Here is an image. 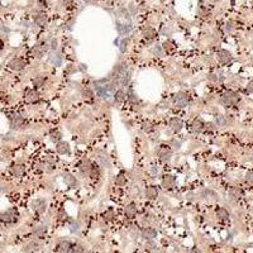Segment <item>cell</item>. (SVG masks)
<instances>
[{
	"label": "cell",
	"instance_id": "cell-1",
	"mask_svg": "<svg viewBox=\"0 0 253 253\" xmlns=\"http://www.w3.org/2000/svg\"><path fill=\"white\" fill-rule=\"evenodd\" d=\"M239 101V95L233 93V91H227L223 95V103L225 105H235Z\"/></svg>",
	"mask_w": 253,
	"mask_h": 253
},
{
	"label": "cell",
	"instance_id": "cell-2",
	"mask_svg": "<svg viewBox=\"0 0 253 253\" xmlns=\"http://www.w3.org/2000/svg\"><path fill=\"white\" fill-rule=\"evenodd\" d=\"M174 103L177 108H185L189 103V96L185 93H179L174 96Z\"/></svg>",
	"mask_w": 253,
	"mask_h": 253
},
{
	"label": "cell",
	"instance_id": "cell-3",
	"mask_svg": "<svg viewBox=\"0 0 253 253\" xmlns=\"http://www.w3.org/2000/svg\"><path fill=\"white\" fill-rule=\"evenodd\" d=\"M9 125L11 129H19L24 125V119L19 114H14L9 118Z\"/></svg>",
	"mask_w": 253,
	"mask_h": 253
},
{
	"label": "cell",
	"instance_id": "cell-4",
	"mask_svg": "<svg viewBox=\"0 0 253 253\" xmlns=\"http://www.w3.org/2000/svg\"><path fill=\"white\" fill-rule=\"evenodd\" d=\"M32 206H33V210L36 213H44L46 209H47V202H46L44 199H37V200H34L32 202Z\"/></svg>",
	"mask_w": 253,
	"mask_h": 253
},
{
	"label": "cell",
	"instance_id": "cell-5",
	"mask_svg": "<svg viewBox=\"0 0 253 253\" xmlns=\"http://www.w3.org/2000/svg\"><path fill=\"white\" fill-rule=\"evenodd\" d=\"M24 66H25V62L22 58H13L9 62V67L13 71H20L24 68Z\"/></svg>",
	"mask_w": 253,
	"mask_h": 253
},
{
	"label": "cell",
	"instance_id": "cell-6",
	"mask_svg": "<svg viewBox=\"0 0 253 253\" xmlns=\"http://www.w3.org/2000/svg\"><path fill=\"white\" fill-rule=\"evenodd\" d=\"M24 99L29 103H36V101L39 100V94L33 89H28L24 93Z\"/></svg>",
	"mask_w": 253,
	"mask_h": 253
},
{
	"label": "cell",
	"instance_id": "cell-7",
	"mask_svg": "<svg viewBox=\"0 0 253 253\" xmlns=\"http://www.w3.org/2000/svg\"><path fill=\"white\" fill-rule=\"evenodd\" d=\"M56 151L60 153V155H66V153L70 152V144L65 141H61L56 144Z\"/></svg>",
	"mask_w": 253,
	"mask_h": 253
},
{
	"label": "cell",
	"instance_id": "cell-8",
	"mask_svg": "<svg viewBox=\"0 0 253 253\" xmlns=\"http://www.w3.org/2000/svg\"><path fill=\"white\" fill-rule=\"evenodd\" d=\"M142 237L147 240H152L157 237V232L153 228H143V231H142Z\"/></svg>",
	"mask_w": 253,
	"mask_h": 253
},
{
	"label": "cell",
	"instance_id": "cell-9",
	"mask_svg": "<svg viewBox=\"0 0 253 253\" xmlns=\"http://www.w3.org/2000/svg\"><path fill=\"white\" fill-rule=\"evenodd\" d=\"M47 15L43 14V13H38V14H34V23L38 25V27H44L47 24Z\"/></svg>",
	"mask_w": 253,
	"mask_h": 253
},
{
	"label": "cell",
	"instance_id": "cell-10",
	"mask_svg": "<svg viewBox=\"0 0 253 253\" xmlns=\"http://www.w3.org/2000/svg\"><path fill=\"white\" fill-rule=\"evenodd\" d=\"M218 58H219V61H220L221 63H229L233 60V57L231 55V52L223 49V51H220L219 53H218Z\"/></svg>",
	"mask_w": 253,
	"mask_h": 253
},
{
	"label": "cell",
	"instance_id": "cell-11",
	"mask_svg": "<svg viewBox=\"0 0 253 253\" xmlns=\"http://www.w3.org/2000/svg\"><path fill=\"white\" fill-rule=\"evenodd\" d=\"M171 155H172L171 151L167 147H164V145H162V147L158 149V156L162 161H168L171 158Z\"/></svg>",
	"mask_w": 253,
	"mask_h": 253
},
{
	"label": "cell",
	"instance_id": "cell-12",
	"mask_svg": "<svg viewBox=\"0 0 253 253\" xmlns=\"http://www.w3.org/2000/svg\"><path fill=\"white\" fill-rule=\"evenodd\" d=\"M182 126H183V124H182V122L180 120V119H177V118H175V119H171V122H170V128L174 130L175 133L181 132Z\"/></svg>",
	"mask_w": 253,
	"mask_h": 253
},
{
	"label": "cell",
	"instance_id": "cell-13",
	"mask_svg": "<svg viewBox=\"0 0 253 253\" xmlns=\"http://www.w3.org/2000/svg\"><path fill=\"white\" fill-rule=\"evenodd\" d=\"M1 220L5 221V223H11V221L15 220V213L14 210H6L1 214Z\"/></svg>",
	"mask_w": 253,
	"mask_h": 253
},
{
	"label": "cell",
	"instance_id": "cell-14",
	"mask_svg": "<svg viewBox=\"0 0 253 253\" xmlns=\"http://www.w3.org/2000/svg\"><path fill=\"white\" fill-rule=\"evenodd\" d=\"M117 30L120 36H126L130 32V25L129 24H123L120 22H117Z\"/></svg>",
	"mask_w": 253,
	"mask_h": 253
},
{
	"label": "cell",
	"instance_id": "cell-15",
	"mask_svg": "<svg viewBox=\"0 0 253 253\" xmlns=\"http://www.w3.org/2000/svg\"><path fill=\"white\" fill-rule=\"evenodd\" d=\"M124 214H125L126 218H129V219L134 218V216H136V214H137V208H136V205H134V204L126 205L125 209H124Z\"/></svg>",
	"mask_w": 253,
	"mask_h": 253
},
{
	"label": "cell",
	"instance_id": "cell-16",
	"mask_svg": "<svg viewBox=\"0 0 253 253\" xmlns=\"http://www.w3.org/2000/svg\"><path fill=\"white\" fill-rule=\"evenodd\" d=\"M191 129H193V132H195V133H200L205 129V124L202 123L200 119H195L193 122V124H191Z\"/></svg>",
	"mask_w": 253,
	"mask_h": 253
},
{
	"label": "cell",
	"instance_id": "cell-17",
	"mask_svg": "<svg viewBox=\"0 0 253 253\" xmlns=\"http://www.w3.org/2000/svg\"><path fill=\"white\" fill-rule=\"evenodd\" d=\"M162 186L164 187V189H171V187L175 186V177L174 176H164V177L162 179Z\"/></svg>",
	"mask_w": 253,
	"mask_h": 253
},
{
	"label": "cell",
	"instance_id": "cell-18",
	"mask_svg": "<svg viewBox=\"0 0 253 253\" xmlns=\"http://www.w3.org/2000/svg\"><path fill=\"white\" fill-rule=\"evenodd\" d=\"M63 181L66 182V185H68L70 187H76L77 186V180L70 174H65L63 175Z\"/></svg>",
	"mask_w": 253,
	"mask_h": 253
},
{
	"label": "cell",
	"instance_id": "cell-19",
	"mask_svg": "<svg viewBox=\"0 0 253 253\" xmlns=\"http://www.w3.org/2000/svg\"><path fill=\"white\" fill-rule=\"evenodd\" d=\"M72 247H74V246H71L70 242H67V240H63V242H61V243L58 244V251H60L61 253H71Z\"/></svg>",
	"mask_w": 253,
	"mask_h": 253
},
{
	"label": "cell",
	"instance_id": "cell-20",
	"mask_svg": "<svg viewBox=\"0 0 253 253\" xmlns=\"http://www.w3.org/2000/svg\"><path fill=\"white\" fill-rule=\"evenodd\" d=\"M145 196H147L149 200H155V199L158 196V191H157L156 186H149L145 190Z\"/></svg>",
	"mask_w": 253,
	"mask_h": 253
},
{
	"label": "cell",
	"instance_id": "cell-21",
	"mask_svg": "<svg viewBox=\"0 0 253 253\" xmlns=\"http://www.w3.org/2000/svg\"><path fill=\"white\" fill-rule=\"evenodd\" d=\"M44 46L43 44H37L36 47H33V49H32V55H33V57H42L43 56V53H44Z\"/></svg>",
	"mask_w": 253,
	"mask_h": 253
},
{
	"label": "cell",
	"instance_id": "cell-22",
	"mask_svg": "<svg viewBox=\"0 0 253 253\" xmlns=\"http://www.w3.org/2000/svg\"><path fill=\"white\" fill-rule=\"evenodd\" d=\"M229 196H231L233 200H239L240 196H242V191H240L238 187H232L229 190Z\"/></svg>",
	"mask_w": 253,
	"mask_h": 253
},
{
	"label": "cell",
	"instance_id": "cell-23",
	"mask_svg": "<svg viewBox=\"0 0 253 253\" xmlns=\"http://www.w3.org/2000/svg\"><path fill=\"white\" fill-rule=\"evenodd\" d=\"M91 167H93V164H91V162L89 160H84L81 164H80V170H81V172H90Z\"/></svg>",
	"mask_w": 253,
	"mask_h": 253
},
{
	"label": "cell",
	"instance_id": "cell-24",
	"mask_svg": "<svg viewBox=\"0 0 253 253\" xmlns=\"http://www.w3.org/2000/svg\"><path fill=\"white\" fill-rule=\"evenodd\" d=\"M23 172H24V168L20 164H13L11 166V174L15 175V176H20L23 175Z\"/></svg>",
	"mask_w": 253,
	"mask_h": 253
},
{
	"label": "cell",
	"instance_id": "cell-25",
	"mask_svg": "<svg viewBox=\"0 0 253 253\" xmlns=\"http://www.w3.org/2000/svg\"><path fill=\"white\" fill-rule=\"evenodd\" d=\"M216 215H218V218H220V219L225 220V219H228V218H229V213H228V210H227V209L220 208V209H218Z\"/></svg>",
	"mask_w": 253,
	"mask_h": 253
},
{
	"label": "cell",
	"instance_id": "cell-26",
	"mask_svg": "<svg viewBox=\"0 0 253 253\" xmlns=\"http://www.w3.org/2000/svg\"><path fill=\"white\" fill-rule=\"evenodd\" d=\"M114 99H115L117 103H123L125 100V94L123 90H118L115 94H114Z\"/></svg>",
	"mask_w": 253,
	"mask_h": 253
},
{
	"label": "cell",
	"instance_id": "cell-27",
	"mask_svg": "<svg viewBox=\"0 0 253 253\" xmlns=\"http://www.w3.org/2000/svg\"><path fill=\"white\" fill-rule=\"evenodd\" d=\"M90 176L91 179H98L99 176H100V168H99V166H95V164H93V167H91L90 170Z\"/></svg>",
	"mask_w": 253,
	"mask_h": 253
},
{
	"label": "cell",
	"instance_id": "cell-28",
	"mask_svg": "<svg viewBox=\"0 0 253 253\" xmlns=\"http://www.w3.org/2000/svg\"><path fill=\"white\" fill-rule=\"evenodd\" d=\"M46 233H47V227H44V225H39L34 229V234L37 237H43Z\"/></svg>",
	"mask_w": 253,
	"mask_h": 253
},
{
	"label": "cell",
	"instance_id": "cell-29",
	"mask_svg": "<svg viewBox=\"0 0 253 253\" xmlns=\"http://www.w3.org/2000/svg\"><path fill=\"white\" fill-rule=\"evenodd\" d=\"M129 81H130V72L128 71V72H125V74H123L122 75V77H120V84L123 86H126L129 84Z\"/></svg>",
	"mask_w": 253,
	"mask_h": 253
},
{
	"label": "cell",
	"instance_id": "cell-30",
	"mask_svg": "<svg viewBox=\"0 0 253 253\" xmlns=\"http://www.w3.org/2000/svg\"><path fill=\"white\" fill-rule=\"evenodd\" d=\"M51 62L55 65V66H60V65L62 63V57H61L60 55H53L51 57Z\"/></svg>",
	"mask_w": 253,
	"mask_h": 253
},
{
	"label": "cell",
	"instance_id": "cell-31",
	"mask_svg": "<svg viewBox=\"0 0 253 253\" xmlns=\"http://www.w3.org/2000/svg\"><path fill=\"white\" fill-rule=\"evenodd\" d=\"M227 124H228V119L225 117H223V115H218L216 117V125L224 126V125H227Z\"/></svg>",
	"mask_w": 253,
	"mask_h": 253
},
{
	"label": "cell",
	"instance_id": "cell-32",
	"mask_svg": "<svg viewBox=\"0 0 253 253\" xmlns=\"http://www.w3.org/2000/svg\"><path fill=\"white\" fill-rule=\"evenodd\" d=\"M155 30H153L152 28H147V29H144V32H143V36H144V38H147V39H151V38H153L155 37Z\"/></svg>",
	"mask_w": 253,
	"mask_h": 253
},
{
	"label": "cell",
	"instance_id": "cell-33",
	"mask_svg": "<svg viewBox=\"0 0 253 253\" xmlns=\"http://www.w3.org/2000/svg\"><path fill=\"white\" fill-rule=\"evenodd\" d=\"M61 139H62V134H61L60 132H53L52 134H51V141L52 142H61Z\"/></svg>",
	"mask_w": 253,
	"mask_h": 253
},
{
	"label": "cell",
	"instance_id": "cell-34",
	"mask_svg": "<svg viewBox=\"0 0 253 253\" xmlns=\"http://www.w3.org/2000/svg\"><path fill=\"white\" fill-rule=\"evenodd\" d=\"M82 96L86 99H93L94 98V91L91 89H84L82 90Z\"/></svg>",
	"mask_w": 253,
	"mask_h": 253
},
{
	"label": "cell",
	"instance_id": "cell-35",
	"mask_svg": "<svg viewBox=\"0 0 253 253\" xmlns=\"http://www.w3.org/2000/svg\"><path fill=\"white\" fill-rule=\"evenodd\" d=\"M43 84H44V77H36V79L33 80V85L36 86V87L43 86Z\"/></svg>",
	"mask_w": 253,
	"mask_h": 253
},
{
	"label": "cell",
	"instance_id": "cell-36",
	"mask_svg": "<svg viewBox=\"0 0 253 253\" xmlns=\"http://www.w3.org/2000/svg\"><path fill=\"white\" fill-rule=\"evenodd\" d=\"M125 181H126V179H125V176L124 175H119L118 177L115 179V183L118 186H123L124 183H125Z\"/></svg>",
	"mask_w": 253,
	"mask_h": 253
},
{
	"label": "cell",
	"instance_id": "cell-37",
	"mask_svg": "<svg viewBox=\"0 0 253 253\" xmlns=\"http://www.w3.org/2000/svg\"><path fill=\"white\" fill-rule=\"evenodd\" d=\"M84 252H85V249H84V247L80 246V244H75L71 249V253H84Z\"/></svg>",
	"mask_w": 253,
	"mask_h": 253
},
{
	"label": "cell",
	"instance_id": "cell-38",
	"mask_svg": "<svg viewBox=\"0 0 253 253\" xmlns=\"http://www.w3.org/2000/svg\"><path fill=\"white\" fill-rule=\"evenodd\" d=\"M79 229H80V224L77 223V221H72L71 225H70V232L71 233H76V232H79Z\"/></svg>",
	"mask_w": 253,
	"mask_h": 253
},
{
	"label": "cell",
	"instance_id": "cell-39",
	"mask_svg": "<svg viewBox=\"0 0 253 253\" xmlns=\"http://www.w3.org/2000/svg\"><path fill=\"white\" fill-rule=\"evenodd\" d=\"M37 247H38V244H37L36 242H30L29 244H27L25 252H32V251H34V249H37Z\"/></svg>",
	"mask_w": 253,
	"mask_h": 253
},
{
	"label": "cell",
	"instance_id": "cell-40",
	"mask_svg": "<svg viewBox=\"0 0 253 253\" xmlns=\"http://www.w3.org/2000/svg\"><path fill=\"white\" fill-rule=\"evenodd\" d=\"M142 129H143L144 132H151V130H153V125L149 123V122H144V123L142 124Z\"/></svg>",
	"mask_w": 253,
	"mask_h": 253
},
{
	"label": "cell",
	"instance_id": "cell-41",
	"mask_svg": "<svg viewBox=\"0 0 253 253\" xmlns=\"http://www.w3.org/2000/svg\"><path fill=\"white\" fill-rule=\"evenodd\" d=\"M128 44H129V41H128V39H124V41L120 43V51H122V52H125L126 48H128Z\"/></svg>",
	"mask_w": 253,
	"mask_h": 253
},
{
	"label": "cell",
	"instance_id": "cell-42",
	"mask_svg": "<svg viewBox=\"0 0 253 253\" xmlns=\"http://www.w3.org/2000/svg\"><path fill=\"white\" fill-rule=\"evenodd\" d=\"M246 181L249 183V185H253V172H248L246 175Z\"/></svg>",
	"mask_w": 253,
	"mask_h": 253
},
{
	"label": "cell",
	"instance_id": "cell-43",
	"mask_svg": "<svg viewBox=\"0 0 253 253\" xmlns=\"http://www.w3.org/2000/svg\"><path fill=\"white\" fill-rule=\"evenodd\" d=\"M205 130H206V132H213V130H215V124H214V123L205 124Z\"/></svg>",
	"mask_w": 253,
	"mask_h": 253
},
{
	"label": "cell",
	"instance_id": "cell-44",
	"mask_svg": "<svg viewBox=\"0 0 253 253\" xmlns=\"http://www.w3.org/2000/svg\"><path fill=\"white\" fill-rule=\"evenodd\" d=\"M163 48L166 49V51H171V49H174V46H172L171 42H164V43H163Z\"/></svg>",
	"mask_w": 253,
	"mask_h": 253
},
{
	"label": "cell",
	"instance_id": "cell-45",
	"mask_svg": "<svg viewBox=\"0 0 253 253\" xmlns=\"http://www.w3.org/2000/svg\"><path fill=\"white\" fill-rule=\"evenodd\" d=\"M153 53L157 55V56H161V55H162V48H161L160 46H156V47L153 48Z\"/></svg>",
	"mask_w": 253,
	"mask_h": 253
},
{
	"label": "cell",
	"instance_id": "cell-46",
	"mask_svg": "<svg viewBox=\"0 0 253 253\" xmlns=\"http://www.w3.org/2000/svg\"><path fill=\"white\" fill-rule=\"evenodd\" d=\"M66 216H67L66 212H65L63 209H60V212H58V219H65Z\"/></svg>",
	"mask_w": 253,
	"mask_h": 253
},
{
	"label": "cell",
	"instance_id": "cell-47",
	"mask_svg": "<svg viewBox=\"0 0 253 253\" xmlns=\"http://www.w3.org/2000/svg\"><path fill=\"white\" fill-rule=\"evenodd\" d=\"M247 91H248V93H252V94H253V81H251L249 84H248V86H247Z\"/></svg>",
	"mask_w": 253,
	"mask_h": 253
},
{
	"label": "cell",
	"instance_id": "cell-48",
	"mask_svg": "<svg viewBox=\"0 0 253 253\" xmlns=\"http://www.w3.org/2000/svg\"><path fill=\"white\" fill-rule=\"evenodd\" d=\"M51 48L52 49H56L57 48V41L56 39H52L51 41Z\"/></svg>",
	"mask_w": 253,
	"mask_h": 253
},
{
	"label": "cell",
	"instance_id": "cell-49",
	"mask_svg": "<svg viewBox=\"0 0 253 253\" xmlns=\"http://www.w3.org/2000/svg\"><path fill=\"white\" fill-rule=\"evenodd\" d=\"M174 145H175V148H176V149H179V148H180V145H181V142H176V141H175V142H174Z\"/></svg>",
	"mask_w": 253,
	"mask_h": 253
},
{
	"label": "cell",
	"instance_id": "cell-50",
	"mask_svg": "<svg viewBox=\"0 0 253 253\" xmlns=\"http://www.w3.org/2000/svg\"><path fill=\"white\" fill-rule=\"evenodd\" d=\"M38 5H39L41 8H44V6H47V5H46V3H44V1H38Z\"/></svg>",
	"mask_w": 253,
	"mask_h": 253
},
{
	"label": "cell",
	"instance_id": "cell-51",
	"mask_svg": "<svg viewBox=\"0 0 253 253\" xmlns=\"http://www.w3.org/2000/svg\"><path fill=\"white\" fill-rule=\"evenodd\" d=\"M105 216H110V219H112V218H113V213H112V212L105 213Z\"/></svg>",
	"mask_w": 253,
	"mask_h": 253
},
{
	"label": "cell",
	"instance_id": "cell-52",
	"mask_svg": "<svg viewBox=\"0 0 253 253\" xmlns=\"http://www.w3.org/2000/svg\"><path fill=\"white\" fill-rule=\"evenodd\" d=\"M80 70H81V71L85 70V65H80Z\"/></svg>",
	"mask_w": 253,
	"mask_h": 253
},
{
	"label": "cell",
	"instance_id": "cell-53",
	"mask_svg": "<svg viewBox=\"0 0 253 253\" xmlns=\"http://www.w3.org/2000/svg\"><path fill=\"white\" fill-rule=\"evenodd\" d=\"M193 253H199V251H196V249H194V251H193Z\"/></svg>",
	"mask_w": 253,
	"mask_h": 253
},
{
	"label": "cell",
	"instance_id": "cell-54",
	"mask_svg": "<svg viewBox=\"0 0 253 253\" xmlns=\"http://www.w3.org/2000/svg\"><path fill=\"white\" fill-rule=\"evenodd\" d=\"M87 253H94V252H93V251H89V252H87Z\"/></svg>",
	"mask_w": 253,
	"mask_h": 253
},
{
	"label": "cell",
	"instance_id": "cell-55",
	"mask_svg": "<svg viewBox=\"0 0 253 253\" xmlns=\"http://www.w3.org/2000/svg\"><path fill=\"white\" fill-rule=\"evenodd\" d=\"M155 253H158V252H155Z\"/></svg>",
	"mask_w": 253,
	"mask_h": 253
}]
</instances>
